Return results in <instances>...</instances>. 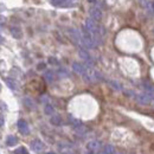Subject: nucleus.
I'll use <instances>...</instances> for the list:
<instances>
[{"label": "nucleus", "instance_id": "obj_1", "mask_svg": "<svg viewBox=\"0 0 154 154\" xmlns=\"http://www.w3.org/2000/svg\"><path fill=\"white\" fill-rule=\"evenodd\" d=\"M84 27L89 31V32H91L97 39H98V36H100V27L97 26V23L96 20L91 19V18H88V19L85 20V24H84Z\"/></svg>", "mask_w": 154, "mask_h": 154}, {"label": "nucleus", "instance_id": "obj_2", "mask_svg": "<svg viewBox=\"0 0 154 154\" xmlns=\"http://www.w3.org/2000/svg\"><path fill=\"white\" fill-rule=\"evenodd\" d=\"M153 94L151 93H143V94H139L136 96V101L140 103V104H149L152 101H153Z\"/></svg>", "mask_w": 154, "mask_h": 154}, {"label": "nucleus", "instance_id": "obj_3", "mask_svg": "<svg viewBox=\"0 0 154 154\" xmlns=\"http://www.w3.org/2000/svg\"><path fill=\"white\" fill-rule=\"evenodd\" d=\"M31 149L36 153H42L45 149V145L40 140H35V141L31 142Z\"/></svg>", "mask_w": 154, "mask_h": 154}, {"label": "nucleus", "instance_id": "obj_4", "mask_svg": "<svg viewBox=\"0 0 154 154\" xmlns=\"http://www.w3.org/2000/svg\"><path fill=\"white\" fill-rule=\"evenodd\" d=\"M78 55H79V57L82 58L85 63H88L89 65H93L94 64V62H93V58L91 56L88 54V51H85L84 49H79V51H78Z\"/></svg>", "mask_w": 154, "mask_h": 154}, {"label": "nucleus", "instance_id": "obj_5", "mask_svg": "<svg viewBox=\"0 0 154 154\" xmlns=\"http://www.w3.org/2000/svg\"><path fill=\"white\" fill-rule=\"evenodd\" d=\"M18 129L23 135H27L30 133V128H29V125L25 120H19L18 121Z\"/></svg>", "mask_w": 154, "mask_h": 154}, {"label": "nucleus", "instance_id": "obj_6", "mask_svg": "<svg viewBox=\"0 0 154 154\" xmlns=\"http://www.w3.org/2000/svg\"><path fill=\"white\" fill-rule=\"evenodd\" d=\"M89 14H90V18L94 20H100L102 18V12H101V10L97 8V7H90Z\"/></svg>", "mask_w": 154, "mask_h": 154}, {"label": "nucleus", "instance_id": "obj_7", "mask_svg": "<svg viewBox=\"0 0 154 154\" xmlns=\"http://www.w3.org/2000/svg\"><path fill=\"white\" fill-rule=\"evenodd\" d=\"M72 70H74L76 74H78V75H82V76H83V75L85 74V71H87V68H85L83 64L75 62V63H72Z\"/></svg>", "mask_w": 154, "mask_h": 154}, {"label": "nucleus", "instance_id": "obj_8", "mask_svg": "<svg viewBox=\"0 0 154 154\" xmlns=\"http://www.w3.org/2000/svg\"><path fill=\"white\" fill-rule=\"evenodd\" d=\"M100 147H101V142L97 141V140H91V141H89L87 143V149L90 151V152H94V151L100 149Z\"/></svg>", "mask_w": 154, "mask_h": 154}, {"label": "nucleus", "instance_id": "obj_9", "mask_svg": "<svg viewBox=\"0 0 154 154\" xmlns=\"http://www.w3.org/2000/svg\"><path fill=\"white\" fill-rule=\"evenodd\" d=\"M44 79L48 82V83H51L55 81V72L52 70H46L44 72Z\"/></svg>", "mask_w": 154, "mask_h": 154}, {"label": "nucleus", "instance_id": "obj_10", "mask_svg": "<svg viewBox=\"0 0 154 154\" xmlns=\"http://www.w3.org/2000/svg\"><path fill=\"white\" fill-rule=\"evenodd\" d=\"M17 143H18V139H17L14 135H8V136L6 137V145H7V146L13 147V146H16Z\"/></svg>", "mask_w": 154, "mask_h": 154}, {"label": "nucleus", "instance_id": "obj_11", "mask_svg": "<svg viewBox=\"0 0 154 154\" xmlns=\"http://www.w3.org/2000/svg\"><path fill=\"white\" fill-rule=\"evenodd\" d=\"M75 132H76L78 135H85L87 133H88V128L82 123V125H79V126L75 127Z\"/></svg>", "mask_w": 154, "mask_h": 154}, {"label": "nucleus", "instance_id": "obj_12", "mask_svg": "<svg viewBox=\"0 0 154 154\" xmlns=\"http://www.w3.org/2000/svg\"><path fill=\"white\" fill-rule=\"evenodd\" d=\"M59 151L62 154H74L72 153V148L68 145H59Z\"/></svg>", "mask_w": 154, "mask_h": 154}, {"label": "nucleus", "instance_id": "obj_13", "mask_svg": "<svg viewBox=\"0 0 154 154\" xmlns=\"http://www.w3.org/2000/svg\"><path fill=\"white\" fill-rule=\"evenodd\" d=\"M11 35H12L14 38L19 39V38H21V36H23V32H21V30H20L19 27H12V29H11Z\"/></svg>", "mask_w": 154, "mask_h": 154}, {"label": "nucleus", "instance_id": "obj_14", "mask_svg": "<svg viewBox=\"0 0 154 154\" xmlns=\"http://www.w3.org/2000/svg\"><path fill=\"white\" fill-rule=\"evenodd\" d=\"M54 6H66V4H70L71 0H50Z\"/></svg>", "mask_w": 154, "mask_h": 154}, {"label": "nucleus", "instance_id": "obj_15", "mask_svg": "<svg viewBox=\"0 0 154 154\" xmlns=\"http://www.w3.org/2000/svg\"><path fill=\"white\" fill-rule=\"evenodd\" d=\"M50 122H51L52 125H55V126H60V125H62V117L59 115H54L51 117Z\"/></svg>", "mask_w": 154, "mask_h": 154}, {"label": "nucleus", "instance_id": "obj_16", "mask_svg": "<svg viewBox=\"0 0 154 154\" xmlns=\"http://www.w3.org/2000/svg\"><path fill=\"white\" fill-rule=\"evenodd\" d=\"M103 151L106 152L107 154H115V147L113 145H106Z\"/></svg>", "mask_w": 154, "mask_h": 154}, {"label": "nucleus", "instance_id": "obj_17", "mask_svg": "<svg viewBox=\"0 0 154 154\" xmlns=\"http://www.w3.org/2000/svg\"><path fill=\"white\" fill-rule=\"evenodd\" d=\"M44 112H45L46 115H54V113H55V108H54L51 104H46L45 108H44Z\"/></svg>", "mask_w": 154, "mask_h": 154}, {"label": "nucleus", "instance_id": "obj_18", "mask_svg": "<svg viewBox=\"0 0 154 154\" xmlns=\"http://www.w3.org/2000/svg\"><path fill=\"white\" fill-rule=\"evenodd\" d=\"M6 83H7V85H8L12 90H17V84H16V82H14L13 79H11V78H6Z\"/></svg>", "mask_w": 154, "mask_h": 154}, {"label": "nucleus", "instance_id": "obj_19", "mask_svg": "<svg viewBox=\"0 0 154 154\" xmlns=\"http://www.w3.org/2000/svg\"><path fill=\"white\" fill-rule=\"evenodd\" d=\"M24 103H25V106H27L30 109H33V108H35V104H33V102H32L30 98H27V97L24 100Z\"/></svg>", "mask_w": 154, "mask_h": 154}, {"label": "nucleus", "instance_id": "obj_20", "mask_svg": "<svg viewBox=\"0 0 154 154\" xmlns=\"http://www.w3.org/2000/svg\"><path fill=\"white\" fill-rule=\"evenodd\" d=\"M109 84H110L114 89H116V90H122V87H121L117 82H115V81H110V82H109Z\"/></svg>", "mask_w": 154, "mask_h": 154}, {"label": "nucleus", "instance_id": "obj_21", "mask_svg": "<svg viewBox=\"0 0 154 154\" xmlns=\"http://www.w3.org/2000/svg\"><path fill=\"white\" fill-rule=\"evenodd\" d=\"M14 154H27V151L25 147H19L14 151Z\"/></svg>", "mask_w": 154, "mask_h": 154}, {"label": "nucleus", "instance_id": "obj_22", "mask_svg": "<svg viewBox=\"0 0 154 154\" xmlns=\"http://www.w3.org/2000/svg\"><path fill=\"white\" fill-rule=\"evenodd\" d=\"M59 76H68L65 70H59Z\"/></svg>", "mask_w": 154, "mask_h": 154}, {"label": "nucleus", "instance_id": "obj_23", "mask_svg": "<svg viewBox=\"0 0 154 154\" xmlns=\"http://www.w3.org/2000/svg\"><path fill=\"white\" fill-rule=\"evenodd\" d=\"M44 68H45V64H44V63H42V64L38 65V69H44Z\"/></svg>", "mask_w": 154, "mask_h": 154}, {"label": "nucleus", "instance_id": "obj_24", "mask_svg": "<svg viewBox=\"0 0 154 154\" xmlns=\"http://www.w3.org/2000/svg\"><path fill=\"white\" fill-rule=\"evenodd\" d=\"M97 154H107V153H106V152H104V151L102 149V151H100V152H98Z\"/></svg>", "mask_w": 154, "mask_h": 154}, {"label": "nucleus", "instance_id": "obj_25", "mask_svg": "<svg viewBox=\"0 0 154 154\" xmlns=\"http://www.w3.org/2000/svg\"><path fill=\"white\" fill-rule=\"evenodd\" d=\"M1 42H2V38H1V37H0V43H1Z\"/></svg>", "mask_w": 154, "mask_h": 154}, {"label": "nucleus", "instance_id": "obj_26", "mask_svg": "<svg viewBox=\"0 0 154 154\" xmlns=\"http://www.w3.org/2000/svg\"><path fill=\"white\" fill-rule=\"evenodd\" d=\"M48 154H54V153H48Z\"/></svg>", "mask_w": 154, "mask_h": 154}, {"label": "nucleus", "instance_id": "obj_27", "mask_svg": "<svg viewBox=\"0 0 154 154\" xmlns=\"http://www.w3.org/2000/svg\"><path fill=\"white\" fill-rule=\"evenodd\" d=\"M153 7H154V2H153Z\"/></svg>", "mask_w": 154, "mask_h": 154}, {"label": "nucleus", "instance_id": "obj_28", "mask_svg": "<svg viewBox=\"0 0 154 154\" xmlns=\"http://www.w3.org/2000/svg\"><path fill=\"white\" fill-rule=\"evenodd\" d=\"M0 89H1V85H0Z\"/></svg>", "mask_w": 154, "mask_h": 154}]
</instances>
